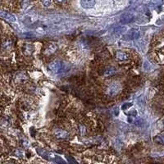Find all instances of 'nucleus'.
I'll return each instance as SVG.
<instances>
[{
    "label": "nucleus",
    "mask_w": 164,
    "mask_h": 164,
    "mask_svg": "<svg viewBox=\"0 0 164 164\" xmlns=\"http://www.w3.org/2000/svg\"><path fill=\"white\" fill-rule=\"evenodd\" d=\"M67 66H66L65 63L60 61H54L49 64V69L50 70V72L55 74L67 72L69 69V68H67Z\"/></svg>",
    "instance_id": "obj_1"
},
{
    "label": "nucleus",
    "mask_w": 164,
    "mask_h": 164,
    "mask_svg": "<svg viewBox=\"0 0 164 164\" xmlns=\"http://www.w3.org/2000/svg\"><path fill=\"white\" fill-rule=\"evenodd\" d=\"M37 152L44 159H47V160H55V156L54 153H50L48 150H45L44 149H37Z\"/></svg>",
    "instance_id": "obj_2"
},
{
    "label": "nucleus",
    "mask_w": 164,
    "mask_h": 164,
    "mask_svg": "<svg viewBox=\"0 0 164 164\" xmlns=\"http://www.w3.org/2000/svg\"><path fill=\"white\" fill-rule=\"evenodd\" d=\"M0 17H1V18L4 19L5 21H9V22H15L17 21L16 17L13 14L10 13V12H4V11H2L0 12Z\"/></svg>",
    "instance_id": "obj_3"
},
{
    "label": "nucleus",
    "mask_w": 164,
    "mask_h": 164,
    "mask_svg": "<svg viewBox=\"0 0 164 164\" xmlns=\"http://www.w3.org/2000/svg\"><path fill=\"white\" fill-rule=\"evenodd\" d=\"M135 19V17L133 16V14L131 13H126V14H123L121 18H120V22L123 25L128 24V23H131Z\"/></svg>",
    "instance_id": "obj_4"
},
{
    "label": "nucleus",
    "mask_w": 164,
    "mask_h": 164,
    "mask_svg": "<svg viewBox=\"0 0 164 164\" xmlns=\"http://www.w3.org/2000/svg\"><path fill=\"white\" fill-rule=\"evenodd\" d=\"M96 3V0H80V5L85 9H90Z\"/></svg>",
    "instance_id": "obj_5"
},
{
    "label": "nucleus",
    "mask_w": 164,
    "mask_h": 164,
    "mask_svg": "<svg viewBox=\"0 0 164 164\" xmlns=\"http://www.w3.org/2000/svg\"><path fill=\"white\" fill-rule=\"evenodd\" d=\"M54 136L57 139H60V140H64L67 139L68 137V133L66 131L62 130V129H57L54 131Z\"/></svg>",
    "instance_id": "obj_6"
},
{
    "label": "nucleus",
    "mask_w": 164,
    "mask_h": 164,
    "mask_svg": "<svg viewBox=\"0 0 164 164\" xmlns=\"http://www.w3.org/2000/svg\"><path fill=\"white\" fill-rule=\"evenodd\" d=\"M120 90V86H119V84L117 83H112L109 85L108 87V92L109 94L110 95H114L116 94H117V92L119 91Z\"/></svg>",
    "instance_id": "obj_7"
},
{
    "label": "nucleus",
    "mask_w": 164,
    "mask_h": 164,
    "mask_svg": "<svg viewBox=\"0 0 164 164\" xmlns=\"http://www.w3.org/2000/svg\"><path fill=\"white\" fill-rule=\"evenodd\" d=\"M140 37V31L137 30H131L128 34L129 39H136Z\"/></svg>",
    "instance_id": "obj_8"
},
{
    "label": "nucleus",
    "mask_w": 164,
    "mask_h": 164,
    "mask_svg": "<svg viewBox=\"0 0 164 164\" xmlns=\"http://www.w3.org/2000/svg\"><path fill=\"white\" fill-rule=\"evenodd\" d=\"M116 73V69L113 67H107L104 69V76H110Z\"/></svg>",
    "instance_id": "obj_9"
},
{
    "label": "nucleus",
    "mask_w": 164,
    "mask_h": 164,
    "mask_svg": "<svg viewBox=\"0 0 164 164\" xmlns=\"http://www.w3.org/2000/svg\"><path fill=\"white\" fill-rule=\"evenodd\" d=\"M116 59L121 60V61L126 60V59H127V54L122 51H117L116 53Z\"/></svg>",
    "instance_id": "obj_10"
},
{
    "label": "nucleus",
    "mask_w": 164,
    "mask_h": 164,
    "mask_svg": "<svg viewBox=\"0 0 164 164\" xmlns=\"http://www.w3.org/2000/svg\"><path fill=\"white\" fill-rule=\"evenodd\" d=\"M57 49V46L54 44H51L47 46V48L45 49V54H54L55 50Z\"/></svg>",
    "instance_id": "obj_11"
},
{
    "label": "nucleus",
    "mask_w": 164,
    "mask_h": 164,
    "mask_svg": "<svg viewBox=\"0 0 164 164\" xmlns=\"http://www.w3.org/2000/svg\"><path fill=\"white\" fill-rule=\"evenodd\" d=\"M155 142L159 145H164V135H158L155 138Z\"/></svg>",
    "instance_id": "obj_12"
},
{
    "label": "nucleus",
    "mask_w": 164,
    "mask_h": 164,
    "mask_svg": "<svg viewBox=\"0 0 164 164\" xmlns=\"http://www.w3.org/2000/svg\"><path fill=\"white\" fill-rule=\"evenodd\" d=\"M163 3V0H153L152 2V4L155 7L161 6Z\"/></svg>",
    "instance_id": "obj_13"
},
{
    "label": "nucleus",
    "mask_w": 164,
    "mask_h": 164,
    "mask_svg": "<svg viewBox=\"0 0 164 164\" xmlns=\"http://www.w3.org/2000/svg\"><path fill=\"white\" fill-rule=\"evenodd\" d=\"M132 103H124L123 105L122 106V110H127V108H131V107H132Z\"/></svg>",
    "instance_id": "obj_14"
},
{
    "label": "nucleus",
    "mask_w": 164,
    "mask_h": 164,
    "mask_svg": "<svg viewBox=\"0 0 164 164\" xmlns=\"http://www.w3.org/2000/svg\"><path fill=\"white\" fill-rule=\"evenodd\" d=\"M42 1V3L44 4V6L49 7L51 3V0H41Z\"/></svg>",
    "instance_id": "obj_15"
},
{
    "label": "nucleus",
    "mask_w": 164,
    "mask_h": 164,
    "mask_svg": "<svg viewBox=\"0 0 164 164\" xmlns=\"http://www.w3.org/2000/svg\"><path fill=\"white\" fill-rule=\"evenodd\" d=\"M58 3H62V2H64V1H66V0H57Z\"/></svg>",
    "instance_id": "obj_16"
}]
</instances>
